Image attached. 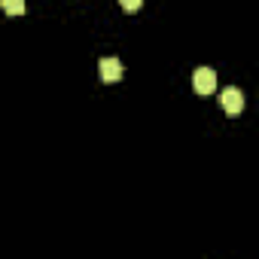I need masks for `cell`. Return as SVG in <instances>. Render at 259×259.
<instances>
[{"label":"cell","mask_w":259,"mask_h":259,"mask_svg":"<svg viewBox=\"0 0 259 259\" xmlns=\"http://www.w3.org/2000/svg\"><path fill=\"white\" fill-rule=\"evenodd\" d=\"M192 89H195L198 95H210V92L217 89V73H213L210 67H198V70L192 73Z\"/></svg>","instance_id":"6da1fadb"},{"label":"cell","mask_w":259,"mask_h":259,"mask_svg":"<svg viewBox=\"0 0 259 259\" xmlns=\"http://www.w3.org/2000/svg\"><path fill=\"white\" fill-rule=\"evenodd\" d=\"M220 104H223V110L229 113V116H238L241 110H244V92L241 89H223V95H220Z\"/></svg>","instance_id":"7a4b0ae2"},{"label":"cell","mask_w":259,"mask_h":259,"mask_svg":"<svg viewBox=\"0 0 259 259\" xmlns=\"http://www.w3.org/2000/svg\"><path fill=\"white\" fill-rule=\"evenodd\" d=\"M98 70H101V79L104 82H116V79H122V61L119 58H101L98 61Z\"/></svg>","instance_id":"3957f363"},{"label":"cell","mask_w":259,"mask_h":259,"mask_svg":"<svg viewBox=\"0 0 259 259\" xmlns=\"http://www.w3.org/2000/svg\"><path fill=\"white\" fill-rule=\"evenodd\" d=\"M7 16H25V0H0Z\"/></svg>","instance_id":"277c9868"},{"label":"cell","mask_w":259,"mask_h":259,"mask_svg":"<svg viewBox=\"0 0 259 259\" xmlns=\"http://www.w3.org/2000/svg\"><path fill=\"white\" fill-rule=\"evenodd\" d=\"M122 4V10H128V13H138L141 7H144V0H119Z\"/></svg>","instance_id":"5b68a950"}]
</instances>
